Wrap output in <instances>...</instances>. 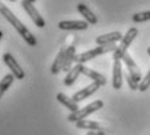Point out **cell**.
Here are the masks:
<instances>
[{
	"label": "cell",
	"mask_w": 150,
	"mask_h": 135,
	"mask_svg": "<svg viewBox=\"0 0 150 135\" xmlns=\"http://www.w3.org/2000/svg\"><path fill=\"white\" fill-rule=\"evenodd\" d=\"M0 14H1L3 17H4L5 20H7L8 22L14 27L16 31H17V33L23 38V40H25V42H26L29 46L35 47V46L38 44V40H36V38L33 35V33H31V31L27 29V27L25 26V25L21 22V21L18 20L17 17H16L13 12H12L11 9H9L5 4H3L1 1H0Z\"/></svg>",
	"instance_id": "obj_1"
},
{
	"label": "cell",
	"mask_w": 150,
	"mask_h": 135,
	"mask_svg": "<svg viewBox=\"0 0 150 135\" xmlns=\"http://www.w3.org/2000/svg\"><path fill=\"white\" fill-rule=\"evenodd\" d=\"M117 44L112 43V44H105V46H98V47H95V48L89 49V51H86V52H82L79 55H76L75 57V61L79 62V64H86L87 61H91L93 59L98 57L101 55H105V53H109V52H114L117 49Z\"/></svg>",
	"instance_id": "obj_2"
},
{
	"label": "cell",
	"mask_w": 150,
	"mask_h": 135,
	"mask_svg": "<svg viewBox=\"0 0 150 135\" xmlns=\"http://www.w3.org/2000/svg\"><path fill=\"white\" fill-rule=\"evenodd\" d=\"M102 106H104V101H102V100H95V101H92L91 104L83 106V108H79L75 112H71L70 114L67 116V121L75 124V122H78L80 120H86L88 116L100 111Z\"/></svg>",
	"instance_id": "obj_3"
},
{
	"label": "cell",
	"mask_w": 150,
	"mask_h": 135,
	"mask_svg": "<svg viewBox=\"0 0 150 135\" xmlns=\"http://www.w3.org/2000/svg\"><path fill=\"white\" fill-rule=\"evenodd\" d=\"M137 34H139V30H137L136 27H131V29H128L126 35H123V38H122L120 44L117 47V49H115L114 52H112V60H122V57L127 53L129 46L132 44V42L137 36Z\"/></svg>",
	"instance_id": "obj_4"
},
{
	"label": "cell",
	"mask_w": 150,
	"mask_h": 135,
	"mask_svg": "<svg viewBox=\"0 0 150 135\" xmlns=\"http://www.w3.org/2000/svg\"><path fill=\"white\" fill-rule=\"evenodd\" d=\"M21 5H22V8L25 9V12L29 14V17L31 18V20H33V22L35 24V26H38L39 29H43V27L45 26L44 18L40 16L39 11H38V9L35 8L34 3H30L29 0H22Z\"/></svg>",
	"instance_id": "obj_5"
},
{
	"label": "cell",
	"mask_w": 150,
	"mask_h": 135,
	"mask_svg": "<svg viewBox=\"0 0 150 135\" xmlns=\"http://www.w3.org/2000/svg\"><path fill=\"white\" fill-rule=\"evenodd\" d=\"M3 61H4L5 65L9 68V70H11V73L14 75L16 79H20V81L23 79L25 78L23 69L20 66V64L16 61V59L11 55V53H4V55H3Z\"/></svg>",
	"instance_id": "obj_6"
},
{
	"label": "cell",
	"mask_w": 150,
	"mask_h": 135,
	"mask_svg": "<svg viewBox=\"0 0 150 135\" xmlns=\"http://www.w3.org/2000/svg\"><path fill=\"white\" fill-rule=\"evenodd\" d=\"M122 61L126 64V66H127V69H128V74H129L135 81L140 82V81L142 79L141 71H140V69H139V66H137V64L135 62V60L132 59V56H131L129 53L127 52L126 55L122 57Z\"/></svg>",
	"instance_id": "obj_7"
},
{
	"label": "cell",
	"mask_w": 150,
	"mask_h": 135,
	"mask_svg": "<svg viewBox=\"0 0 150 135\" xmlns=\"http://www.w3.org/2000/svg\"><path fill=\"white\" fill-rule=\"evenodd\" d=\"M100 87H101V84L97 83V82H92L91 84H88V86H86L84 89H82L80 91H78V92H75L73 95V99L75 100L76 103L79 101H83V100L88 99L91 95H93V94L97 91Z\"/></svg>",
	"instance_id": "obj_8"
},
{
	"label": "cell",
	"mask_w": 150,
	"mask_h": 135,
	"mask_svg": "<svg viewBox=\"0 0 150 135\" xmlns=\"http://www.w3.org/2000/svg\"><path fill=\"white\" fill-rule=\"evenodd\" d=\"M123 84V69H122V60H114L112 65V89L120 90Z\"/></svg>",
	"instance_id": "obj_9"
},
{
	"label": "cell",
	"mask_w": 150,
	"mask_h": 135,
	"mask_svg": "<svg viewBox=\"0 0 150 135\" xmlns=\"http://www.w3.org/2000/svg\"><path fill=\"white\" fill-rule=\"evenodd\" d=\"M89 24L82 20H73V21H60L58 29L61 30H87Z\"/></svg>",
	"instance_id": "obj_10"
},
{
	"label": "cell",
	"mask_w": 150,
	"mask_h": 135,
	"mask_svg": "<svg viewBox=\"0 0 150 135\" xmlns=\"http://www.w3.org/2000/svg\"><path fill=\"white\" fill-rule=\"evenodd\" d=\"M123 35L119 31H111V33H108V34H102L96 38V43L98 46H105V44H112V43H117V42H120Z\"/></svg>",
	"instance_id": "obj_11"
},
{
	"label": "cell",
	"mask_w": 150,
	"mask_h": 135,
	"mask_svg": "<svg viewBox=\"0 0 150 135\" xmlns=\"http://www.w3.org/2000/svg\"><path fill=\"white\" fill-rule=\"evenodd\" d=\"M83 68H84L83 64H79V62H76V65H75V66H73V68L70 69V70L67 71L66 77H65V79H64L65 86H67V87H69V86H73V84L75 83V81L78 79V77L82 74Z\"/></svg>",
	"instance_id": "obj_12"
},
{
	"label": "cell",
	"mask_w": 150,
	"mask_h": 135,
	"mask_svg": "<svg viewBox=\"0 0 150 135\" xmlns=\"http://www.w3.org/2000/svg\"><path fill=\"white\" fill-rule=\"evenodd\" d=\"M65 55H66V47H62L60 49V52L57 53L54 61H53L52 66H51V73L52 74H58L64 68L65 64Z\"/></svg>",
	"instance_id": "obj_13"
},
{
	"label": "cell",
	"mask_w": 150,
	"mask_h": 135,
	"mask_svg": "<svg viewBox=\"0 0 150 135\" xmlns=\"http://www.w3.org/2000/svg\"><path fill=\"white\" fill-rule=\"evenodd\" d=\"M56 99H57L58 103H61L64 106H66L70 112H75V111H78V109H79L78 103L75 101L73 98H69L67 95H65V94H62V92L57 94V95H56Z\"/></svg>",
	"instance_id": "obj_14"
},
{
	"label": "cell",
	"mask_w": 150,
	"mask_h": 135,
	"mask_svg": "<svg viewBox=\"0 0 150 135\" xmlns=\"http://www.w3.org/2000/svg\"><path fill=\"white\" fill-rule=\"evenodd\" d=\"M82 74L86 75V77L89 78V79H92V82H97V83L101 84V86L106 84V78H105V75H102L101 73H98V71L93 70V69H91V68L84 66Z\"/></svg>",
	"instance_id": "obj_15"
},
{
	"label": "cell",
	"mask_w": 150,
	"mask_h": 135,
	"mask_svg": "<svg viewBox=\"0 0 150 135\" xmlns=\"http://www.w3.org/2000/svg\"><path fill=\"white\" fill-rule=\"evenodd\" d=\"M76 9H78V12H79V13L82 14L84 18H86V21L88 24H91V25H96V24H97V17H96L95 13H93V12L91 11V9L87 7L86 4L79 3V4L76 5Z\"/></svg>",
	"instance_id": "obj_16"
},
{
	"label": "cell",
	"mask_w": 150,
	"mask_h": 135,
	"mask_svg": "<svg viewBox=\"0 0 150 135\" xmlns=\"http://www.w3.org/2000/svg\"><path fill=\"white\" fill-rule=\"evenodd\" d=\"M75 126L78 129H80V130H93V131L104 130L101 124H98L96 121H91V120H80V121L75 122Z\"/></svg>",
	"instance_id": "obj_17"
},
{
	"label": "cell",
	"mask_w": 150,
	"mask_h": 135,
	"mask_svg": "<svg viewBox=\"0 0 150 135\" xmlns=\"http://www.w3.org/2000/svg\"><path fill=\"white\" fill-rule=\"evenodd\" d=\"M75 57H76V53H75V46H70V47H66V55H65V64H64V68L62 70L64 71H67L73 68V62L75 61Z\"/></svg>",
	"instance_id": "obj_18"
},
{
	"label": "cell",
	"mask_w": 150,
	"mask_h": 135,
	"mask_svg": "<svg viewBox=\"0 0 150 135\" xmlns=\"http://www.w3.org/2000/svg\"><path fill=\"white\" fill-rule=\"evenodd\" d=\"M14 79L16 78H14V75L12 73L5 74L4 77L1 78V81H0V99L3 98V95H4V94L8 91L9 87L12 86V83H13Z\"/></svg>",
	"instance_id": "obj_19"
},
{
	"label": "cell",
	"mask_w": 150,
	"mask_h": 135,
	"mask_svg": "<svg viewBox=\"0 0 150 135\" xmlns=\"http://www.w3.org/2000/svg\"><path fill=\"white\" fill-rule=\"evenodd\" d=\"M132 21L136 24H141V22H146L150 21V11H145V12H139L132 16Z\"/></svg>",
	"instance_id": "obj_20"
},
{
	"label": "cell",
	"mask_w": 150,
	"mask_h": 135,
	"mask_svg": "<svg viewBox=\"0 0 150 135\" xmlns=\"http://www.w3.org/2000/svg\"><path fill=\"white\" fill-rule=\"evenodd\" d=\"M150 87V69H149V71L146 73V75L142 78L141 81H140V83H139V91H141V92H145L146 90H148Z\"/></svg>",
	"instance_id": "obj_21"
},
{
	"label": "cell",
	"mask_w": 150,
	"mask_h": 135,
	"mask_svg": "<svg viewBox=\"0 0 150 135\" xmlns=\"http://www.w3.org/2000/svg\"><path fill=\"white\" fill-rule=\"evenodd\" d=\"M126 81H127V83H128V86H129V89L132 90V91H136V90H139V83L140 82H137V81H135L132 77H131L129 74H126Z\"/></svg>",
	"instance_id": "obj_22"
},
{
	"label": "cell",
	"mask_w": 150,
	"mask_h": 135,
	"mask_svg": "<svg viewBox=\"0 0 150 135\" xmlns=\"http://www.w3.org/2000/svg\"><path fill=\"white\" fill-rule=\"evenodd\" d=\"M96 135H105L104 130H100V131H96Z\"/></svg>",
	"instance_id": "obj_23"
},
{
	"label": "cell",
	"mask_w": 150,
	"mask_h": 135,
	"mask_svg": "<svg viewBox=\"0 0 150 135\" xmlns=\"http://www.w3.org/2000/svg\"><path fill=\"white\" fill-rule=\"evenodd\" d=\"M87 135H96V131H93V130H89L88 133H87Z\"/></svg>",
	"instance_id": "obj_24"
},
{
	"label": "cell",
	"mask_w": 150,
	"mask_h": 135,
	"mask_svg": "<svg viewBox=\"0 0 150 135\" xmlns=\"http://www.w3.org/2000/svg\"><path fill=\"white\" fill-rule=\"evenodd\" d=\"M1 38H3V31L0 30V40H1Z\"/></svg>",
	"instance_id": "obj_25"
},
{
	"label": "cell",
	"mask_w": 150,
	"mask_h": 135,
	"mask_svg": "<svg viewBox=\"0 0 150 135\" xmlns=\"http://www.w3.org/2000/svg\"><path fill=\"white\" fill-rule=\"evenodd\" d=\"M148 55L150 56V47H148Z\"/></svg>",
	"instance_id": "obj_26"
},
{
	"label": "cell",
	"mask_w": 150,
	"mask_h": 135,
	"mask_svg": "<svg viewBox=\"0 0 150 135\" xmlns=\"http://www.w3.org/2000/svg\"><path fill=\"white\" fill-rule=\"evenodd\" d=\"M29 1H30V3H35L36 0H29Z\"/></svg>",
	"instance_id": "obj_27"
},
{
	"label": "cell",
	"mask_w": 150,
	"mask_h": 135,
	"mask_svg": "<svg viewBox=\"0 0 150 135\" xmlns=\"http://www.w3.org/2000/svg\"><path fill=\"white\" fill-rule=\"evenodd\" d=\"M9 1H17V0H9Z\"/></svg>",
	"instance_id": "obj_28"
}]
</instances>
